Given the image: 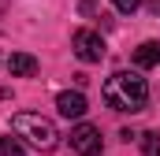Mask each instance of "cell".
I'll return each mask as SVG.
<instances>
[{
    "instance_id": "obj_1",
    "label": "cell",
    "mask_w": 160,
    "mask_h": 156,
    "mask_svg": "<svg viewBox=\"0 0 160 156\" xmlns=\"http://www.w3.org/2000/svg\"><path fill=\"white\" fill-rule=\"evenodd\" d=\"M104 100H108V108H116V112H142L145 104H149V85H145V78L142 75H130V71H116V75L104 78Z\"/></svg>"
},
{
    "instance_id": "obj_2",
    "label": "cell",
    "mask_w": 160,
    "mask_h": 156,
    "mask_svg": "<svg viewBox=\"0 0 160 156\" xmlns=\"http://www.w3.org/2000/svg\"><path fill=\"white\" fill-rule=\"evenodd\" d=\"M11 126H15V134H19L22 141H30V145L41 149V153H52V149L60 145L56 123L45 119V115H38V112H19V115L11 119Z\"/></svg>"
},
{
    "instance_id": "obj_3",
    "label": "cell",
    "mask_w": 160,
    "mask_h": 156,
    "mask_svg": "<svg viewBox=\"0 0 160 156\" xmlns=\"http://www.w3.org/2000/svg\"><path fill=\"white\" fill-rule=\"evenodd\" d=\"M71 48H75V56H78L82 63H101L104 60V37L97 34V30H75V37H71Z\"/></svg>"
},
{
    "instance_id": "obj_4",
    "label": "cell",
    "mask_w": 160,
    "mask_h": 156,
    "mask_svg": "<svg viewBox=\"0 0 160 156\" xmlns=\"http://www.w3.org/2000/svg\"><path fill=\"white\" fill-rule=\"evenodd\" d=\"M71 149L78 156H101V130L93 123H78L71 130Z\"/></svg>"
},
{
    "instance_id": "obj_5",
    "label": "cell",
    "mask_w": 160,
    "mask_h": 156,
    "mask_svg": "<svg viewBox=\"0 0 160 156\" xmlns=\"http://www.w3.org/2000/svg\"><path fill=\"white\" fill-rule=\"evenodd\" d=\"M56 108H60V115H63V119H82L86 112H89L82 89H63V93L56 97Z\"/></svg>"
},
{
    "instance_id": "obj_6",
    "label": "cell",
    "mask_w": 160,
    "mask_h": 156,
    "mask_svg": "<svg viewBox=\"0 0 160 156\" xmlns=\"http://www.w3.org/2000/svg\"><path fill=\"white\" fill-rule=\"evenodd\" d=\"M4 67H8V75H11V78H30V75H38V60H34L30 52H11Z\"/></svg>"
},
{
    "instance_id": "obj_7",
    "label": "cell",
    "mask_w": 160,
    "mask_h": 156,
    "mask_svg": "<svg viewBox=\"0 0 160 156\" xmlns=\"http://www.w3.org/2000/svg\"><path fill=\"white\" fill-rule=\"evenodd\" d=\"M134 63L138 67H160V41H142L134 48Z\"/></svg>"
},
{
    "instance_id": "obj_8",
    "label": "cell",
    "mask_w": 160,
    "mask_h": 156,
    "mask_svg": "<svg viewBox=\"0 0 160 156\" xmlns=\"http://www.w3.org/2000/svg\"><path fill=\"white\" fill-rule=\"evenodd\" d=\"M138 141H142V153H145V156H160V130L138 134Z\"/></svg>"
},
{
    "instance_id": "obj_9",
    "label": "cell",
    "mask_w": 160,
    "mask_h": 156,
    "mask_svg": "<svg viewBox=\"0 0 160 156\" xmlns=\"http://www.w3.org/2000/svg\"><path fill=\"white\" fill-rule=\"evenodd\" d=\"M0 156H26L22 138H0Z\"/></svg>"
},
{
    "instance_id": "obj_10",
    "label": "cell",
    "mask_w": 160,
    "mask_h": 156,
    "mask_svg": "<svg viewBox=\"0 0 160 156\" xmlns=\"http://www.w3.org/2000/svg\"><path fill=\"white\" fill-rule=\"evenodd\" d=\"M112 4H116V11H123V15H134L142 7V0H112Z\"/></svg>"
},
{
    "instance_id": "obj_11",
    "label": "cell",
    "mask_w": 160,
    "mask_h": 156,
    "mask_svg": "<svg viewBox=\"0 0 160 156\" xmlns=\"http://www.w3.org/2000/svg\"><path fill=\"white\" fill-rule=\"evenodd\" d=\"M78 11L86 19H93V11H97V0H78Z\"/></svg>"
},
{
    "instance_id": "obj_12",
    "label": "cell",
    "mask_w": 160,
    "mask_h": 156,
    "mask_svg": "<svg viewBox=\"0 0 160 156\" xmlns=\"http://www.w3.org/2000/svg\"><path fill=\"white\" fill-rule=\"evenodd\" d=\"M149 7H153V15H160V0H149Z\"/></svg>"
}]
</instances>
